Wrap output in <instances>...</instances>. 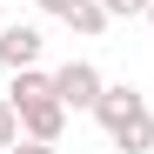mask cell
Masks as SVG:
<instances>
[{"label":"cell","mask_w":154,"mask_h":154,"mask_svg":"<svg viewBox=\"0 0 154 154\" xmlns=\"http://www.w3.org/2000/svg\"><path fill=\"white\" fill-rule=\"evenodd\" d=\"M100 7H107V20H147L154 0H100Z\"/></svg>","instance_id":"cell-7"},{"label":"cell","mask_w":154,"mask_h":154,"mask_svg":"<svg viewBox=\"0 0 154 154\" xmlns=\"http://www.w3.org/2000/svg\"><path fill=\"white\" fill-rule=\"evenodd\" d=\"M100 67L94 60H67V67H54V94L67 100V114H94V100H100Z\"/></svg>","instance_id":"cell-1"},{"label":"cell","mask_w":154,"mask_h":154,"mask_svg":"<svg viewBox=\"0 0 154 154\" xmlns=\"http://www.w3.org/2000/svg\"><path fill=\"white\" fill-rule=\"evenodd\" d=\"M147 27H154V7H147Z\"/></svg>","instance_id":"cell-10"},{"label":"cell","mask_w":154,"mask_h":154,"mask_svg":"<svg viewBox=\"0 0 154 154\" xmlns=\"http://www.w3.org/2000/svg\"><path fill=\"white\" fill-rule=\"evenodd\" d=\"M20 134H34V141H60V134H67V100H60V94L20 100Z\"/></svg>","instance_id":"cell-3"},{"label":"cell","mask_w":154,"mask_h":154,"mask_svg":"<svg viewBox=\"0 0 154 154\" xmlns=\"http://www.w3.org/2000/svg\"><path fill=\"white\" fill-rule=\"evenodd\" d=\"M14 141H20V107L0 94V147H14Z\"/></svg>","instance_id":"cell-6"},{"label":"cell","mask_w":154,"mask_h":154,"mask_svg":"<svg viewBox=\"0 0 154 154\" xmlns=\"http://www.w3.org/2000/svg\"><path fill=\"white\" fill-rule=\"evenodd\" d=\"M0 154H7V147H0Z\"/></svg>","instance_id":"cell-12"},{"label":"cell","mask_w":154,"mask_h":154,"mask_svg":"<svg viewBox=\"0 0 154 154\" xmlns=\"http://www.w3.org/2000/svg\"><path fill=\"white\" fill-rule=\"evenodd\" d=\"M7 154H60V141H34V134H20Z\"/></svg>","instance_id":"cell-8"},{"label":"cell","mask_w":154,"mask_h":154,"mask_svg":"<svg viewBox=\"0 0 154 154\" xmlns=\"http://www.w3.org/2000/svg\"><path fill=\"white\" fill-rule=\"evenodd\" d=\"M0 27H7V14H0Z\"/></svg>","instance_id":"cell-11"},{"label":"cell","mask_w":154,"mask_h":154,"mask_svg":"<svg viewBox=\"0 0 154 154\" xmlns=\"http://www.w3.org/2000/svg\"><path fill=\"white\" fill-rule=\"evenodd\" d=\"M134 114H147V94H141V87H127V81H107V87H100V100H94V121L107 127V134H114V127H127Z\"/></svg>","instance_id":"cell-2"},{"label":"cell","mask_w":154,"mask_h":154,"mask_svg":"<svg viewBox=\"0 0 154 154\" xmlns=\"http://www.w3.org/2000/svg\"><path fill=\"white\" fill-rule=\"evenodd\" d=\"M40 27H34V20H7V27H0V67H40Z\"/></svg>","instance_id":"cell-4"},{"label":"cell","mask_w":154,"mask_h":154,"mask_svg":"<svg viewBox=\"0 0 154 154\" xmlns=\"http://www.w3.org/2000/svg\"><path fill=\"white\" fill-rule=\"evenodd\" d=\"M60 20H67L74 34H87V40H94V34H107V7H100V0H81V7H67Z\"/></svg>","instance_id":"cell-5"},{"label":"cell","mask_w":154,"mask_h":154,"mask_svg":"<svg viewBox=\"0 0 154 154\" xmlns=\"http://www.w3.org/2000/svg\"><path fill=\"white\" fill-rule=\"evenodd\" d=\"M34 7H40V14H54V20H60L67 7H81V0H34Z\"/></svg>","instance_id":"cell-9"}]
</instances>
